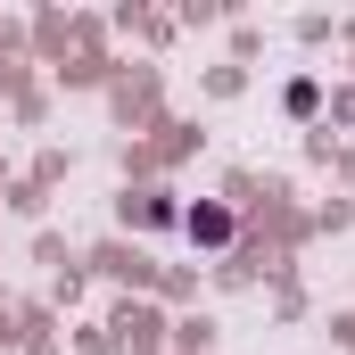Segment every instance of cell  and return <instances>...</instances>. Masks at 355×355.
Listing matches in <instances>:
<instances>
[{
    "label": "cell",
    "instance_id": "1",
    "mask_svg": "<svg viewBox=\"0 0 355 355\" xmlns=\"http://www.w3.org/2000/svg\"><path fill=\"white\" fill-rule=\"evenodd\" d=\"M190 240L223 248V240H232V215H223V207H190Z\"/></svg>",
    "mask_w": 355,
    "mask_h": 355
}]
</instances>
